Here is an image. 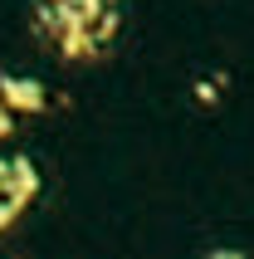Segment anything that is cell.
Wrapping results in <instances>:
<instances>
[{
	"instance_id": "cell-1",
	"label": "cell",
	"mask_w": 254,
	"mask_h": 259,
	"mask_svg": "<svg viewBox=\"0 0 254 259\" xmlns=\"http://www.w3.org/2000/svg\"><path fill=\"white\" fill-rule=\"evenodd\" d=\"M117 25H122L117 0H34L29 5L34 39L64 64L103 59L117 39Z\"/></svg>"
},
{
	"instance_id": "cell-2",
	"label": "cell",
	"mask_w": 254,
	"mask_h": 259,
	"mask_svg": "<svg viewBox=\"0 0 254 259\" xmlns=\"http://www.w3.org/2000/svg\"><path fill=\"white\" fill-rule=\"evenodd\" d=\"M34 196H39V166L29 157L0 152V230H10L15 220L29 210Z\"/></svg>"
},
{
	"instance_id": "cell-3",
	"label": "cell",
	"mask_w": 254,
	"mask_h": 259,
	"mask_svg": "<svg viewBox=\"0 0 254 259\" xmlns=\"http://www.w3.org/2000/svg\"><path fill=\"white\" fill-rule=\"evenodd\" d=\"M0 98L10 103L20 117L49 113V93H44V83H34V78H25V73H0Z\"/></svg>"
},
{
	"instance_id": "cell-4",
	"label": "cell",
	"mask_w": 254,
	"mask_h": 259,
	"mask_svg": "<svg viewBox=\"0 0 254 259\" xmlns=\"http://www.w3.org/2000/svg\"><path fill=\"white\" fill-rule=\"evenodd\" d=\"M220 93H225V78L220 73H210V78H196V103H220Z\"/></svg>"
},
{
	"instance_id": "cell-5",
	"label": "cell",
	"mask_w": 254,
	"mask_h": 259,
	"mask_svg": "<svg viewBox=\"0 0 254 259\" xmlns=\"http://www.w3.org/2000/svg\"><path fill=\"white\" fill-rule=\"evenodd\" d=\"M15 122H20V113H15L10 103L0 98V137H10V132H15Z\"/></svg>"
}]
</instances>
